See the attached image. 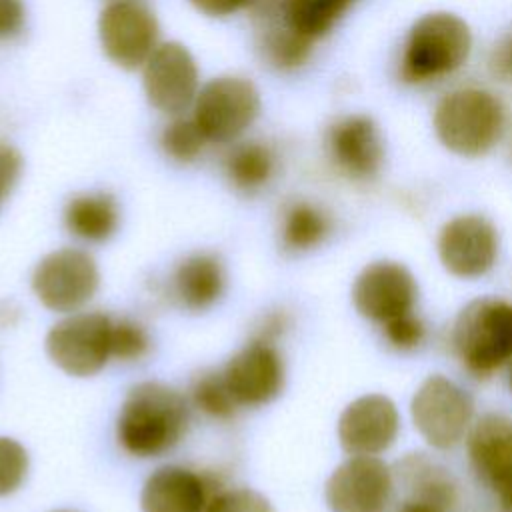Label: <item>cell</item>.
<instances>
[{"label": "cell", "mask_w": 512, "mask_h": 512, "mask_svg": "<svg viewBox=\"0 0 512 512\" xmlns=\"http://www.w3.org/2000/svg\"><path fill=\"white\" fill-rule=\"evenodd\" d=\"M190 402L174 386L160 380L134 384L116 414L114 436L120 450L150 460L174 450L186 436Z\"/></svg>", "instance_id": "6da1fadb"}, {"label": "cell", "mask_w": 512, "mask_h": 512, "mask_svg": "<svg viewBox=\"0 0 512 512\" xmlns=\"http://www.w3.org/2000/svg\"><path fill=\"white\" fill-rule=\"evenodd\" d=\"M450 344L458 364L484 380L512 364V300L478 296L466 302L450 330Z\"/></svg>", "instance_id": "7a4b0ae2"}, {"label": "cell", "mask_w": 512, "mask_h": 512, "mask_svg": "<svg viewBox=\"0 0 512 512\" xmlns=\"http://www.w3.org/2000/svg\"><path fill=\"white\" fill-rule=\"evenodd\" d=\"M472 50L468 24L452 12H430L406 34L398 60V78L410 86L442 82L458 72Z\"/></svg>", "instance_id": "3957f363"}, {"label": "cell", "mask_w": 512, "mask_h": 512, "mask_svg": "<svg viewBox=\"0 0 512 512\" xmlns=\"http://www.w3.org/2000/svg\"><path fill=\"white\" fill-rule=\"evenodd\" d=\"M434 130L450 152L464 158H478L500 142L506 130V108L486 88H454L434 108Z\"/></svg>", "instance_id": "277c9868"}, {"label": "cell", "mask_w": 512, "mask_h": 512, "mask_svg": "<svg viewBox=\"0 0 512 512\" xmlns=\"http://www.w3.org/2000/svg\"><path fill=\"white\" fill-rule=\"evenodd\" d=\"M410 420L418 436L434 450H452L476 420L474 398L444 374L426 376L410 398Z\"/></svg>", "instance_id": "5b68a950"}, {"label": "cell", "mask_w": 512, "mask_h": 512, "mask_svg": "<svg viewBox=\"0 0 512 512\" xmlns=\"http://www.w3.org/2000/svg\"><path fill=\"white\" fill-rule=\"evenodd\" d=\"M114 318L100 310H78L56 320L44 338L50 362L74 378L96 376L112 360Z\"/></svg>", "instance_id": "8992f818"}, {"label": "cell", "mask_w": 512, "mask_h": 512, "mask_svg": "<svg viewBox=\"0 0 512 512\" xmlns=\"http://www.w3.org/2000/svg\"><path fill=\"white\" fill-rule=\"evenodd\" d=\"M30 288L46 310L56 314L78 312L96 296L100 268L90 252L62 246L36 262Z\"/></svg>", "instance_id": "52a82bcc"}, {"label": "cell", "mask_w": 512, "mask_h": 512, "mask_svg": "<svg viewBox=\"0 0 512 512\" xmlns=\"http://www.w3.org/2000/svg\"><path fill=\"white\" fill-rule=\"evenodd\" d=\"M442 268L460 280H478L494 270L500 258L496 224L476 212L446 220L436 238Z\"/></svg>", "instance_id": "ba28073f"}, {"label": "cell", "mask_w": 512, "mask_h": 512, "mask_svg": "<svg viewBox=\"0 0 512 512\" xmlns=\"http://www.w3.org/2000/svg\"><path fill=\"white\" fill-rule=\"evenodd\" d=\"M418 296V280L412 270L390 258L368 262L350 288V300L358 316L376 326L414 312Z\"/></svg>", "instance_id": "9c48e42d"}, {"label": "cell", "mask_w": 512, "mask_h": 512, "mask_svg": "<svg viewBox=\"0 0 512 512\" xmlns=\"http://www.w3.org/2000/svg\"><path fill=\"white\" fill-rule=\"evenodd\" d=\"M260 112V96L252 82L220 76L202 86L194 100V122L208 142L228 144L242 136Z\"/></svg>", "instance_id": "30bf717a"}, {"label": "cell", "mask_w": 512, "mask_h": 512, "mask_svg": "<svg viewBox=\"0 0 512 512\" xmlns=\"http://www.w3.org/2000/svg\"><path fill=\"white\" fill-rule=\"evenodd\" d=\"M464 442L474 476L492 494L500 512H512V416H478Z\"/></svg>", "instance_id": "8fae6325"}, {"label": "cell", "mask_w": 512, "mask_h": 512, "mask_svg": "<svg viewBox=\"0 0 512 512\" xmlns=\"http://www.w3.org/2000/svg\"><path fill=\"white\" fill-rule=\"evenodd\" d=\"M396 474L380 456H348L328 476L324 500L330 512H386Z\"/></svg>", "instance_id": "7c38bea8"}, {"label": "cell", "mask_w": 512, "mask_h": 512, "mask_svg": "<svg viewBox=\"0 0 512 512\" xmlns=\"http://www.w3.org/2000/svg\"><path fill=\"white\" fill-rule=\"evenodd\" d=\"M222 376L238 408H262L284 390V356L276 342L254 336L228 358Z\"/></svg>", "instance_id": "4fadbf2b"}, {"label": "cell", "mask_w": 512, "mask_h": 512, "mask_svg": "<svg viewBox=\"0 0 512 512\" xmlns=\"http://www.w3.org/2000/svg\"><path fill=\"white\" fill-rule=\"evenodd\" d=\"M400 428L402 418L394 400L370 392L344 406L336 422V436L348 456H380L396 444Z\"/></svg>", "instance_id": "5bb4252c"}, {"label": "cell", "mask_w": 512, "mask_h": 512, "mask_svg": "<svg viewBox=\"0 0 512 512\" xmlns=\"http://www.w3.org/2000/svg\"><path fill=\"white\" fill-rule=\"evenodd\" d=\"M100 44L120 68L136 70L158 48V22L150 8L136 0H114L98 20Z\"/></svg>", "instance_id": "9a60e30c"}, {"label": "cell", "mask_w": 512, "mask_h": 512, "mask_svg": "<svg viewBox=\"0 0 512 512\" xmlns=\"http://www.w3.org/2000/svg\"><path fill=\"white\" fill-rule=\"evenodd\" d=\"M144 90L148 102L164 114H180L198 96V68L186 46L160 44L144 64Z\"/></svg>", "instance_id": "2e32d148"}, {"label": "cell", "mask_w": 512, "mask_h": 512, "mask_svg": "<svg viewBox=\"0 0 512 512\" xmlns=\"http://www.w3.org/2000/svg\"><path fill=\"white\" fill-rule=\"evenodd\" d=\"M330 164L348 180L368 182L384 164V140L372 118L352 114L336 120L326 132Z\"/></svg>", "instance_id": "e0dca14e"}, {"label": "cell", "mask_w": 512, "mask_h": 512, "mask_svg": "<svg viewBox=\"0 0 512 512\" xmlns=\"http://www.w3.org/2000/svg\"><path fill=\"white\" fill-rule=\"evenodd\" d=\"M222 488L212 474L164 464L152 470L140 490L142 512H204L210 498Z\"/></svg>", "instance_id": "ac0fdd59"}, {"label": "cell", "mask_w": 512, "mask_h": 512, "mask_svg": "<svg viewBox=\"0 0 512 512\" xmlns=\"http://www.w3.org/2000/svg\"><path fill=\"white\" fill-rule=\"evenodd\" d=\"M228 286L224 260L216 252L198 250L186 254L168 278L170 298L186 312H206L216 306Z\"/></svg>", "instance_id": "d6986e66"}, {"label": "cell", "mask_w": 512, "mask_h": 512, "mask_svg": "<svg viewBox=\"0 0 512 512\" xmlns=\"http://www.w3.org/2000/svg\"><path fill=\"white\" fill-rule=\"evenodd\" d=\"M66 230L90 244H102L110 240L120 226V208L108 192H84L76 194L64 206Z\"/></svg>", "instance_id": "ffe728a7"}, {"label": "cell", "mask_w": 512, "mask_h": 512, "mask_svg": "<svg viewBox=\"0 0 512 512\" xmlns=\"http://www.w3.org/2000/svg\"><path fill=\"white\" fill-rule=\"evenodd\" d=\"M332 216L318 204L294 200L280 216V246L290 254H306L322 246L332 234Z\"/></svg>", "instance_id": "44dd1931"}, {"label": "cell", "mask_w": 512, "mask_h": 512, "mask_svg": "<svg viewBox=\"0 0 512 512\" xmlns=\"http://www.w3.org/2000/svg\"><path fill=\"white\" fill-rule=\"evenodd\" d=\"M398 480L406 496L440 502L450 508L456 506L458 486L452 474L424 454H408L398 464Z\"/></svg>", "instance_id": "7402d4cb"}, {"label": "cell", "mask_w": 512, "mask_h": 512, "mask_svg": "<svg viewBox=\"0 0 512 512\" xmlns=\"http://www.w3.org/2000/svg\"><path fill=\"white\" fill-rule=\"evenodd\" d=\"M276 172V156L264 142L236 144L224 156V174L230 186L242 194H256L268 186Z\"/></svg>", "instance_id": "603a6c76"}, {"label": "cell", "mask_w": 512, "mask_h": 512, "mask_svg": "<svg viewBox=\"0 0 512 512\" xmlns=\"http://www.w3.org/2000/svg\"><path fill=\"white\" fill-rule=\"evenodd\" d=\"M354 2L356 0H282L276 16L258 22L282 20L290 30L314 42L328 34Z\"/></svg>", "instance_id": "cb8c5ba5"}, {"label": "cell", "mask_w": 512, "mask_h": 512, "mask_svg": "<svg viewBox=\"0 0 512 512\" xmlns=\"http://www.w3.org/2000/svg\"><path fill=\"white\" fill-rule=\"evenodd\" d=\"M258 46L264 60L282 72H290L306 64L312 52V40L290 30L282 20H268L256 24Z\"/></svg>", "instance_id": "d4e9b609"}, {"label": "cell", "mask_w": 512, "mask_h": 512, "mask_svg": "<svg viewBox=\"0 0 512 512\" xmlns=\"http://www.w3.org/2000/svg\"><path fill=\"white\" fill-rule=\"evenodd\" d=\"M188 402L212 420H230L238 412V404L234 402L222 370H202L190 382Z\"/></svg>", "instance_id": "484cf974"}, {"label": "cell", "mask_w": 512, "mask_h": 512, "mask_svg": "<svg viewBox=\"0 0 512 512\" xmlns=\"http://www.w3.org/2000/svg\"><path fill=\"white\" fill-rule=\"evenodd\" d=\"M208 140L196 126L194 118H176L164 126L160 134V146L168 158L180 164L194 162Z\"/></svg>", "instance_id": "4316f807"}, {"label": "cell", "mask_w": 512, "mask_h": 512, "mask_svg": "<svg viewBox=\"0 0 512 512\" xmlns=\"http://www.w3.org/2000/svg\"><path fill=\"white\" fill-rule=\"evenodd\" d=\"M152 348L150 332L134 318H114L112 324V358L122 364H134L148 356Z\"/></svg>", "instance_id": "83f0119b"}, {"label": "cell", "mask_w": 512, "mask_h": 512, "mask_svg": "<svg viewBox=\"0 0 512 512\" xmlns=\"http://www.w3.org/2000/svg\"><path fill=\"white\" fill-rule=\"evenodd\" d=\"M30 472V456L24 444L12 436H0V498L18 492Z\"/></svg>", "instance_id": "f1b7e54d"}, {"label": "cell", "mask_w": 512, "mask_h": 512, "mask_svg": "<svg viewBox=\"0 0 512 512\" xmlns=\"http://www.w3.org/2000/svg\"><path fill=\"white\" fill-rule=\"evenodd\" d=\"M382 340L396 352H414L418 350L428 336V326L424 318L414 310L402 314L380 326Z\"/></svg>", "instance_id": "f546056e"}, {"label": "cell", "mask_w": 512, "mask_h": 512, "mask_svg": "<svg viewBox=\"0 0 512 512\" xmlns=\"http://www.w3.org/2000/svg\"><path fill=\"white\" fill-rule=\"evenodd\" d=\"M204 512H276L272 502L258 490L246 486L220 488Z\"/></svg>", "instance_id": "4dcf8cb0"}, {"label": "cell", "mask_w": 512, "mask_h": 512, "mask_svg": "<svg viewBox=\"0 0 512 512\" xmlns=\"http://www.w3.org/2000/svg\"><path fill=\"white\" fill-rule=\"evenodd\" d=\"M22 172V158L16 148L0 142V208L12 194Z\"/></svg>", "instance_id": "1f68e13d"}, {"label": "cell", "mask_w": 512, "mask_h": 512, "mask_svg": "<svg viewBox=\"0 0 512 512\" xmlns=\"http://www.w3.org/2000/svg\"><path fill=\"white\" fill-rule=\"evenodd\" d=\"M26 24L24 0H0V42L16 38Z\"/></svg>", "instance_id": "d6a6232c"}, {"label": "cell", "mask_w": 512, "mask_h": 512, "mask_svg": "<svg viewBox=\"0 0 512 512\" xmlns=\"http://www.w3.org/2000/svg\"><path fill=\"white\" fill-rule=\"evenodd\" d=\"M488 70L496 80L512 84V32L502 36L490 50Z\"/></svg>", "instance_id": "836d02e7"}, {"label": "cell", "mask_w": 512, "mask_h": 512, "mask_svg": "<svg viewBox=\"0 0 512 512\" xmlns=\"http://www.w3.org/2000/svg\"><path fill=\"white\" fill-rule=\"evenodd\" d=\"M288 326H290L288 314L284 310H274V312H268L266 316H262L254 336L276 342L288 330Z\"/></svg>", "instance_id": "e575fe53"}, {"label": "cell", "mask_w": 512, "mask_h": 512, "mask_svg": "<svg viewBox=\"0 0 512 512\" xmlns=\"http://www.w3.org/2000/svg\"><path fill=\"white\" fill-rule=\"evenodd\" d=\"M206 16H230L242 8L250 6V0H190Z\"/></svg>", "instance_id": "d590c367"}, {"label": "cell", "mask_w": 512, "mask_h": 512, "mask_svg": "<svg viewBox=\"0 0 512 512\" xmlns=\"http://www.w3.org/2000/svg\"><path fill=\"white\" fill-rule=\"evenodd\" d=\"M396 512H452V508L446 504H440V502L406 496V500L398 506Z\"/></svg>", "instance_id": "8d00e7d4"}, {"label": "cell", "mask_w": 512, "mask_h": 512, "mask_svg": "<svg viewBox=\"0 0 512 512\" xmlns=\"http://www.w3.org/2000/svg\"><path fill=\"white\" fill-rule=\"evenodd\" d=\"M508 386H510V390H512V364L508 366Z\"/></svg>", "instance_id": "74e56055"}, {"label": "cell", "mask_w": 512, "mask_h": 512, "mask_svg": "<svg viewBox=\"0 0 512 512\" xmlns=\"http://www.w3.org/2000/svg\"><path fill=\"white\" fill-rule=\"evenodd\" d=\"M50 512H76V510H68V508H58V510H50Z\"/></svg>", "instance_id": "f35d334b"}]
</instances>
